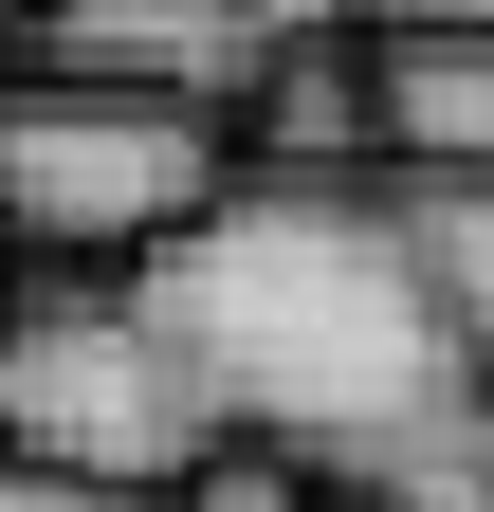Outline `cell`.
Returning <instances> with one entry per match:
<instances>
[{
    "label": "cell",
    "mask_w": 494,
    "mask_h": 512,
    "mask_svg": "<svg viewBox=\"0 0 494 512\" xmlns=\"http://www.w3.org/2000/svg\"><path fill=\"white\" fill-rule=\"evenodd\" d=\"M129 275L165 293V330L220 384V421L293 439L312 476H366L421 403L476 384V330L440 311L385 165H238L165 256H129Z\"/></svg>",
    "instance_id": "1"
},
{
    "label": "cell",
    "mask_w": 494,
    "mask_h": 512,
    "mask_svg": "<svg viewBox=\"0 0 494 512\" xmlns=\"http://www.w3.org/2000/svg\"><path fill=\"white\" fill-rule=\"evenodd\" d=\"M0 439L55 476H110V494H183L220 458V384L183 366L165 293L129 256H37L19 293H0Z\"/></svg>",
    "instance_id": "2"
},
{
    "label": "cell",
    "mask_w": 494,
    "mask_h": 512,
    "mask_svg": "<svg viewBox=\"0 0 494 512\" xmlns=\"http://www.w3.org/2000/svg\"><path fill=\"white\" fill-rule=\"evenodd\" d=\"M257 165L238 110L129 92V74H0V238L19 256H165L220 183Z\"/></svg>",
    "instance_id": "3"
},
{
    "label": "cell",
    "mask_w": 494,
    "mask_h": 512,
    "mask_svg": "<svg viewBox=\"0 0 494 512\" xmlns=\"http://www.w3.org/2000/svg\"><path fill=\"white\" fill-rule=\"evenodd\" d=\"M293 19H330V0H37V74H129V92H202V110H238L275 74V37Z\"/></svg>",
    "instance_id": "4"
},
{
    "label": "cell",
    "mask_w": 494,
    "mask_h": 512,
    "mask_svg": "<svg viewBox=\"0 0 494 512\" xmlns=\"http://www.w3.org/2000/svg\"><path fill=\"white\" fill-rule=\"evenodd\" d=\"M238 147H257V165H385V55L330 37V19H293L275 74L238 92Z\"/></svg>",
    "instance_id": "5"
},
{
    "label": "cell",
    "mask_w": 494,
    "mask_h": 512,
    "mask_svg": "<svg viewBox=\"0 0 494 512\" xmlns=\"http://www.w3.org/2000/svg\"><path fill=\"white\" fill-rule=\"evenodd\" d=\"M385 165H494V37L458 19H385Z\"/></svg>",
    "instance_id": "6"
},
{
    "label": "cell",
    "mask_w": 494,
    "mask_h": 512,
    "mask_svg": "<svg viewBox=\"0 0 494 512\" xmlns=\"http://www.w3.org/2000/svg\"><path fill=\"white\" fill-rule=\"evenodd\" d=\"M385 202H403V238H421V275H440V311H458L476 366H494V165H385Z\"/></svg>",
    "instance_id": "7"
},
{
    "label": "cell",
    "mask_w": 494,
    "mask_h": 512,
    "mask_svg": "<svg viewBox=\"0 0 494 512\" xmlns=\"http://www.w3.org/2000/svg\"><path fill=\"white\" fill-rule=\"evenodd\" d=\"M165 512H330V476H312V458H293V439H220V458H202V476H183Z\"/></svg>",
    "instance_id": "8"
},
{
    "label": "cell",
    "mask_w": 494,
    "mask_h": 512,
    "mask_svg": "<svg viewBox=\"0 0 494 512\" xmlns=\"http://www.w3.org/2000/svg\"><path fill=\"white\" fill-rule=\"evenodd\" d=\"M0 512H165V494H110V476H55V458H19V439H0Z\"/></svg>",
    "instance_id": "9"
},
{
    "label": "cell",
    "mask_w": 494,
    "mask_h": 512,
    "mask_svg": "<svg viewBox=\"0 0 494 512\" xmlns=\"http://www.w3.org/2000/svg\"><path fill=\"white\" fill-rule=\"evenodd\" d=\"M366 19H458V37H494V0H366Z\"/></svg>",
    "instance_id": "10"
},
{
    "label": "cell",
    "mask_w": 494,
    "mask_h": 512,
    "mask_svg": "<svg viewBox=\"0 0 494 512\" xmlns=\"http://www.w3.org/2000/svg\"><path fill=\"white\" fill-rule=\"evenodd\" d=\"M19 37H37V0H0V74H19Z\"/></svg>",
    "instance_id": "11"
},
{
    "label": "cell",
    "mask_w": 494,
    "mask_h": 512,
    "mask_svg": "<svg viewBox=\"0 0 494 512\" xmlns=\"http://www.w3.org/2000/svg\"><path fill=\"white\" fill-rule=\"evenodd\" d=\"M330 512H385V494H330Z\"/></svg>",
    "instance_id": "12"
}]
</instances>
